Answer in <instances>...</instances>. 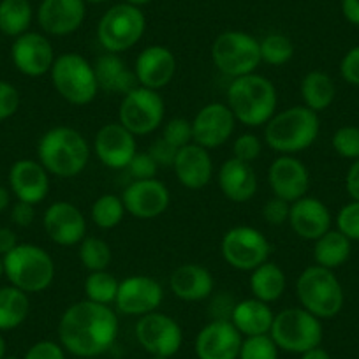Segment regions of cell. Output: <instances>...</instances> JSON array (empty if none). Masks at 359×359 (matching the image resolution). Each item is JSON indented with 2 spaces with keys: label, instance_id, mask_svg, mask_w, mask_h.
<instances>
[{
  "label": "cell",
  "instance_id": "4fadbf2b",
  "mask_svg": "<svg viewBox=\"0 0 359 359\" xmlns=\"http://www.w3.org/2000/svg\"><path fill=\"white\" fill-rule=\"evenodd\" d=\"M136 338L150 355L172 358L184 344V331L171 316L157 310L137 319Z\"/></svg>",
  "mask_w": 359,
  "mask_h": 359
},
{
  "label": "cell",
  "instance_id": "91938a15",
  "mask_svg": "<svg viewBox=\"0 0 359 359\" xmlns=\"http://www.w3.org/2000/svg\"><path fill=\"white\" fill-rule=\"evenodd\" d=\"M127 4H133V6H137V8H141V6H147L150 4L151 0H126Z\"/></svg>",
  "mask_w": 359,
  "mask_h": 359
},
{
  "label": "cell",
  "instance_id": "ee69618b",
  "mask_svg": "<svg viewBox=\"0 0 359 359\" xmlns=\"http://www.w3.org/2000/svg\"><path fill=\"white\" fill-rule=\"evenodd\" d=\"M261 151H262V141L252 133L241 134V136H238L233 143V157L241 162H248V164H252L254 161H257Z\"/></svg>",
  "mask_w": 359,
  "mask_h": 359
},
{
  "label": "cell",
  "instance_id": "1f68e13d",
  "mask_svg": "<svg viewBox=\"0 0 359 359\" xmlns=\"http://www.w3.org/2000/svg\"><path fill=\"white\" fill-rule=\"evenodd\" d=\"M299 95L303 106L316 113H323L330 108L337 97V85L333 78L324 71H310L299 83Z\"/></svg>",
  "mask_w": 359,
  "mask_h": 359
},
{
  "label": "cell",
  "instance_id": "8992f818",
  "mask_svg": "<svg viewBox=\"0 0 359 359\" xmlns=\"http://www.w3.org/2000/svg\"><path fill=\"white\" fill-rule=\"evenodd\" d=\"M296 296L302 309L317 319H333L345 303L344 287L333 269L312 264L299 273L296 280Z\"/></svg>",
  "mask_w": 359,
  "mask_h": 359
},
{
  "label": "cell",
  "instance_id": "cb8c5ba5",
  "mask_svg": "<svg viewBox=\"0 0 359 359\" xmlns=\"http://www.w3.org/2000/svg\"><path fill=\"white\" fill-rule=\"evenodd\" d=\"M134 72L140 86L151 90H162L172 81L176 74V57L169 48L162 44H151L144 48L136 58Z\"/></svg>",
  "mask_w": 359,
  "mask_h": 359
},
{
  "label": "cell",
  "instance_id": "bcb514c9",
  "mask_svg": "<svg viewBox=\"0 0 359 359\" xmlns=\"http://www.w3.org/2000/svg\"><path fill=\"white\" fill-rule=\"evenodd\" d=\"M127 171L133 176V180H150L157 178L158 165L155 164L148 151H137L127 165Z\"/></svg>",
  "mask_w": 359,
  "mask_h": 359
},
{
  "label": "cell",
  "instance_id": "7bdbcfd3",
  "mask_svg": "<svg viewBox=\"0 0 359 359\" xmlns=\"http://www.w3.org/2000/svg\"><path fill=\"white\" fill-rule=\"evenodd\" d=\"M337 229L351 241H359V201H351L337 215Z\"/></svg>",
  "mask_w": 359,
  "mask_h": 359
},
{
  "label": "cell",
  "instance_id": "f5cc1de1",
  "mask_svg": "<svg viewBox=\"0 0 359 359\" xmlns=\"http://www.w3.org/2000/svg\"><path fill=\"white\" fill-rule=\"evenodd\" d=\"M345 191L351 201H359V158L352 161L348 171L345 175Z\"/></svg>",
  "mask_w": 359,
  "mask_h": 359
},
{
  "label": "cell",
  "instance_id": "836d02e7",
  "mask_svg": "<svg viewBox=\"0 0 359 359\" xmlns=\"http://www.w3.org/2000/svg\"><path fill=\"white\" fill-rule=\"evenodd\" d=\"M30 312L29 294L15 285L0 287V331H11L22 326Z\"/></svg>",
  "mask_w": 359,
  "mask_h": 359
},
{
  "label": "cell",
  "instance_id": "5bb4252c",
  "mask_svg": "<svg viewBox=\"0 0 359 359\" xmlns=\"http://www.w3.org/2000/svg\"><path fill=\"white\" fill-rule=\"evenodd\" d=\"M164 299V289L148 275H133L120 282L115 306L123 316L143 317L157 312Z\"/></svg>",
  "mask_w": 359,
  "mask_h": 359
},
{
  "label": "cell",
  "instance_id": "f546056e",
  "mask_svg": "<svg viewBox=\"0 0 359 359\" xmlns=\"http://www.w3.org/2000/svg\"><path fill=\"white\" fill-rule=\"evenodd\" d=\"M273 319L275 313L273 310L269 309L268 303L252 296V298L241 299L234 305L229 320L245 338L269 334Z\"/></svg>",
  "mask_w": 359,
  "mask_h": 359
},
{
  "label": "cell",
  "instance_id": "d6986e66",
  "mask_svg": "<svg viewBox=\"0 0 359 359\" xmlns=\"http://www.w3.org/2000/svg\"><path fill=\"white\" fill-rule=\"evenodd\" d=\"M95 157L109 169H127L137 154L136 136L120 122H109L97 130L94 140Z\"/></svg>",
  "mask_w": 359,
  "mask_h": 359
},
{
  "label": "cell",
  "instance_id": "d4e9b609",
  "mask_svg": "<svg viewBox=\"0 0 359 359\" xmlns=\"http://www.w3.org/2000/svg\"><path fill=\"white\" fill-rule=\"evenodd\" d=\"M331 217L330 208L324 205L320 199L305 198L291 203V213H289V226L292 233L305 241L319 240L323 234H326L331 229Z\"/></svg>",
  "mask_w": 359,
  "mask_h": 359
},
{
  "label": "cell",
  "instance_id": "680465c9",
  "mask_svg": "<svg viewBox=\"0 0 359 359\" xmlns=\"http://www.w3.org/2000/svg\"><path fill=\"white\" fill-rule=\"evenodd\" d=\"M6 351H8V345H6L4 337H2V331H0V359L6 358Z\"/></svg>",
  "mask_w": 359,
  "mask_h": 359
},
{
  "label": "cell",
  "instance_id": "d6a6232c",
  "mask_svg": "<svg viewBox=\"0 0 359 359\" xmlns=\"http://www.w3.org/2000/svg\"><path fill=\"white\" fill-rule=\"evenodd\" d=\"M352 252V241L338 229H330L326 234L313 241V261L317 266L337 269L348 261Z\"/></svg>",
  "mask_w": 359,
  "mask_h": 359
},
{
  "label": "cell",
  "instance_id": "8fae6325",
  "mask_svg": "<svg viewBox=\"0 0 359 359\" xmlns=\"http://www.w3.org/2000/svg\"><path fill=\"white\" fill-rule=\"evenodd\" d=\"M165 102L157 90L137 86L122 97L118 122L134 136H148L164 123Z\"/></svg>",
  "mask_w": 359,
  "mask_h": 359
},
{
  "label": "cell",
  "instance_id": "30bf717a",
  "mask_svg": "<svg viewBox=\"0 0 359 359\" xmlns=\"http://www.w3.org/2000/svg\"><path fill=\"white\" fill-rule=\"evenodd\" d=\"M147 30V18L141 8L116 4L102 15L97 25V39L108 53H123L136 46Z\"/></svg>",
  "mask_w": 359,
  "mask_h": 359
},
{
  "label": "cell",
  "instance_id": "4dcf8cb0",
  "mask_svg": "<svg viewBox=\"0 0 359 359\" xmlns=\"http://www.w3.org/2000/svg\"><path fill=\"white\" fill-rule=\"evenodd\" d=\"M248 285H250V292L254 298L271 305L284 296L285 289H287V277L280 266L266 261L252 269Z\"/></svg>",
  "mask_w": 359,
  "mask_h": 359
},
{
  "label": "cell",
  "instance_id": "be15d7a7",
  "mask_svg": "<svg viewBox=\"0 0 359 359\" xmlns=\"http://www.w3.org/2000/svg\"><path fill=\"white\" fill-rule=\"evenodd\" d=\"M4 359H23V358H18V355H8V354H6Z\"/></svg>",
  "mask_w": 359,
  "mask_h": 359
},
{
  "label": "cell",
  "instance_id": "7a4b0ae2",
  "mask_svg": "<svg viewBox=\"0 0 359 359\" xmlns=\"http://www.w3.org/2000/svg\"><path fill=\"white\" fill-rule=\"evenodd\" d=\"M90 144L74 127L57 126L46 130L37 143V161L57 178L81 175L90 161Z\"/></svg>",
  "mask_w": 359,
  "mask_h": 359
},
{
  "label": "cell",
  "instance_id": "6125c7cd",
  "mask_svg": "<svg viewBox=\"0 0 359 359\" xmlns=\"http://www.w3.org/2000/svg\"><path fill=\"white\" fill-rule=\"evenodd\" d=\"M85 2H90V4H102V2H108V0H85Z\"/></svg>",
  "mask_w": 359,
  "mask_h": 359
},
{
  "label": "cell",
  "instance_id": "ffe728a7",
  "mask_svg": "<svg viewBox=\"0 0 359 359\" xmlns=\"http://www.w3.org/2000/svg\"><path fill=\"white\" fill-rule=\"evenodd\" d=\"M48 238L60 247H76L86 236V219L81 210L69 201H55L43 215Z\"/></svg>",
  "mask_w": 359,
  "mask_h": 359
},
{
  "label": "cell",
  "instance_id": "681fc988",
  "mask_svg": "<svg viewBox=\"0 0 359 359\" xmlns=\"http://www.w3.org/2000/svg\"><path fill=\"white\" fill-rule=\"evenodd\" d=\"M23 359H65V348L51 340H41L25 352Z\"/></svg>",
  "mask_w": 359,
  "mask_h": 359
},
{
  "label": "cell",
  "instance_id": "60d3db41",
  "mask_svg": "<svg viewBox=\"0 0 359 359\" xmlns=\"http://www.w3.org/2000/svg\"><path fill=\"white\" fill-rule=\"evenodd\" d=\"M333 150L347 161H358L359 158V127L344 126L334 130L331 137Z\"/></svg>",
  "mask_w": 359,
  "mask_h": 359
},
{
  "label": "cell",
  "instance_id": "277c9868",
  "mask_svg": "<svg viewBox=\"0 0 359 359\" xmlns=\"http://www.w3.org/2000/svg\"><path fill=\"white\" fill-rule=\"evenodd\" d=\"M319 113L306 106H291L275 113L264 126V143L278 155H296L317 141Z\"/></svg>",
  "mask_w": 359,
  "mask_h": 359
},
{
  "label": "cell",
  "instance_id": "816d5d0a",
  "mask_svg": "<svg viewBox=\"0 0 359 359\" xmlns=\"http://www.w3.org/2000/svg\"><path fill=\"white\" fill-rule=\"evenodd\" d=\"M11 220L18 227H30L36 220V206L30 203L16 201L11 206Z\"/></svg>",
  "mask_w": 359,
  "mask_h": 359
},
{
  "label": "cell",
  "instance_id": "f35d334b",
  "mask_svg": "<svg viewBox=\"0 0 359 359\" xmlns=\"http://www.w3.org/2000/svg\"><path fill=\"white\" fill-rule=\"evenodd\" d=\"M259 50H261V62L273 67L285 65L294 57V44L285 34L273 32L268 34L259 41Z\"/></svg>",
  "mask_w": 359,
  "mask_h": 359
},
{
  "label": "cell",
  "instance_id": "7402d4cb",
  "mask_svg": "<svg viewBox=\"0 0 359 359\" xmlns=\"http://www.w3.org/2000/svg\"><path fill=\"white\" fill-rule=\"evenodd\" d=\"M50 176L39 161L20 158L9 169V189L18 201L36 206L50 194Z\"/></svg>",
  "mask_w": 359,
  "mask_h": 359
},
{
  "label": "cell",
  "instance_id": "5b68a950",
  "mask_svg": "<svg viewBox=\"0 0 359 359\" xmlns=\"http://www.w3.org/2000/svg\"><path fill=\"white\" fill-rule=\"evenodd\" d=\"M9 284L27 294H37L51 287L55 280V261L50 252L34 243H18L2 257Z\"/></svg>",
  "mask_w": 359,
  "mask_h": 359
},
{
  "label": "cell",
  "instance_id": "2e32d148",
  "mask_svg": "<svg viewBox=\"0 0 359 359\" xmlns=\"http://www.w3.org/2000/svg\"><path fill=\"white\" fill-rule=\"evenodd\" d=\"M268 184L275 198L294 203L309 196V168L296 155H278L268 169Z\"/></svg>",
  "mask_w": 359,
  "mask_h": 359
},
{
  "label": "cell",
  "instance_id": "7c38bea8",
  "mask_svg": "<svg viewBox=\"0 0 359 359\" xmlns=\"http://www.w3.org/2000/svg\"><path fill=\"white\" fill-rule=\"evenodd\" d=\"M222 257L231 268L238 271H248L269 261L271 245L264 234L250 226L231 227L220 241Z\"/></svg>",
  "mask_w": 359,
  "mask_h": 359
},
{
  "label": "cell",
  "instance_id": "ab89813d",
  "mask_svg": "<svg viewBox=\"0 0 359 359\" xmlns=\"http://www.w3.org/2000/svg\"><path fill=\"white\" fill-rule=\"evenodd\" d=\"M277 344L269 334L245 337L238 359H278Z\"/></svg>",
  "mask_w": 359,
  "mask_h": 359
},
{
  "label": "cell",
  "instance_id": "9f6ffc18",
  "mask_svg": "<svg viewBox=\"0 0 359 359\" xmlns=\"http://www.w3.org/2000/svg\"><path fill=\"white\" fill-rule=\"evenodd\" d=\"M302 359H331V355L326 348H323L319 345V347H313L310 348V351L303 352Z\"/></svg>",
  "mask_w": 359,
  "mask_h": 359
},
{
  "label": "cell",
  "instance_id": "11a10c76",
  "mask_svg": "<svg viewBox=\"0 0 359 359\" xmlns=\"http://www.w3.org/2000/svg\"><path fill=\"white\" fill-rule=\"evenodd\" d=\"M341 15L351 25L359 27V0H341Z\"/></svg>",
  "mask_w": 359,
  "mask_h": 359
},
{
  "label": "cell",
  "instance_id": "74e56055",
  "mask_svg": "<svg viewBox=\"0 0 359 359\" xmlns=\"http://www.w3.org/2000/svg\"><path fill=\"white\" fill-rule=\"evenodd\" d=\"M78 257L88 271H102L111 264V247L102 238L85 236L78 245Z\"/></svg>",
  "mask_w": 359,
  "mask_h": 359
},
{
  "label": "cell",
  "instance_id": "94428289",
  "mask_svg": "<svg viewBox=\"0 0 359 359\" xmlns=\"http://www.w3.org/2000/svg\"><path fill=\"white\" fill-rule=\"evenodd\" d=\"M4 277V261H2V257H0V278Z\"/></svg>",
  "mask_w": 359,
  "mask_h": 359
},
{
  "label": "cell",
  "instance_id": "44dd1931",
  "mask_svg": "<svg viewBox=\"0 0 359 359\" xmlns=\"http://www.w3.org/2000/svg\"><path fill=\"white\" fill-rule=\"evenodd\" d=\"M243 334L231 320L213 319L196 338V354L199 359H238Z\"/></svg>",
  "mask_w": 359,
  "mask_h": 359
},
{
  "label": "cell",
  "instance_id": "c3c4849f",
  "mask_svg": "<svg viewBox=\"0 0 359 359\" xmlns=\"http://www.w3.org/2000/svg\"><path fill=\"white\" fill-rule=\"evenodd\" d=\"M148 154H150V157L154 158L155 164H157L158 168H172L176 154H178V148L172 147L171 143H168V141L161 136L150 144Z\"/></svg>",
  "mask_w": 359,
  "mask_h": 359
},
{
  "label": "cell",
  "instance_id": "9c48e42d",
  "mask_svg": "<svg viewBox=\"0 0 359 359\" xmlns=\"http://www.w3.org/2000/svg\"><path fill=\"white\" fill-rule=\"evenodd\" d=\"M212 60L222 74L233 79L252 74L262 64L259 39L241 30H226L213 41Z\"/></svg>",
  "mask_w": 359,
  "mask_h": 359
},
{
  "label": "cell",
  "instance_id": "9a60e30c",
  "mask_svg": "<svg viewBox=\"0 0 359 359\" xmlns=\"http://www.w3.org/2000/svg\"><path fill=\"white\" fill-rule=\"evenodd\" d=\"M236 118L226 102H210L192 120L194 143L206 150H215L233 137Z\"/></svg>",
  "mask_w": 359,
  "mask_h": 359
},
{
  "label": "cell",
  "instance_id": "6da1fadb",
  "mask_svg": "<svg viewBox=\"0 0 359 359\" xmlns=\"http://www.w3.org/2000/svg\"><path fill=\"white\" fill-rule=\"evenodd\" d=\"M118 337V317L108 305L83 302L67 306L58 323V338L65 352L78 358H95L113 347Z\"/></svg>",
  "mask_w": 359,
  "mask_h": 359
},
{
  "label": "cell",
  "instance_id": "52a82bcc",
  "mask_svg": "<svg viewBox=\"0 0 359 359\" xmlns=\"http://www.w3.org/2000/svg\"><path fill=\"white\" fill-rule=\"evenodd\" d=\"M50 78L57 94L72 106L90 104L99 94L94 65L79 53H64L55 58Z\"/></svg>",
  "mask_w": 359,
  "mask_h": 359
},
{
  "label": "cell",
  "instance_id": "f907efd6",
  "mask_svg": "<svg viewBox=\"0 0 359 359\" xmlns=\"http://www.w3.org/2000/svg\"><path fill=\"white\" fill-rule=\"evenodd\" d=\"M340 76L345 83L359 86V46L351 48L340 62Z\"/></svg>",
  "mask_w": 359,
  "mask_h": 359
},
{
  "label": "cell",
  "instance_id": "7dc6e473",
  "mask_svg": "<svg viewBox=\"0 0 359 359\" xmlns=\"http://www.w3.org/2000/svg\"><path fill=\"white\" fill-rule=\"evenodd\" d=\"M289 213H291V203L273 196L269 201H266L264 208H262V219L269 226H284L289 222Z\"/></svg>",
  "mask_w": 359,
  "mask_h": 359
},
{
  "label": "cell",
  "instance_id": "d590c367",
  "mask_svg": "<svg viewBox=\"0 0 359 359\" xmlns=\"http://www.w3.org/2000/svg\"><path fill=\"white\" fill-rule=\"evenodd\" d=\"M126 213L122 196L102 194L101 198L95 199L92 208H90V219L99 229L111 231L122 224Z\"/></svg>",
  "mask_w": 359,
  "mask_h": 359
},
{
  "label": "cell",
  "instance_id": "3957f363",
  "mask_svg": "<svg viewBox=\"0 0 359 359\" xmlns=\"http://www.w3.org/2000/svg\"><path fill=\"white\" fill-rule=\"evenodd\" d=\"M226 104L233 111L236 122L252 129L262 127L277 113V86L257 72L234 78L227 88Z\"/></svg>",
  "mask_w": 359,
  "mask_h": 359
},
{
  "label": "cell",
  "instance_id": "db71d44e",
  "mask_svg": "<svg viewBox=\"0 0 359 359\" xmlns=\"http://www.w3.org/2000/svg\"><path fill=\"white\" fill-rule=\"evenodd\" d=\"M16 245H18V236L15 231L9 227H0V257L9 254Z\"/></svg>",
  "mask_w": 359,
  "mask_h": 359
},
{
  "label": "cell",
  "instance_id": "ac0fdd59",
  "mask_svg": "<svg viewBox=\"0 0 359 359\" xmlns=\"http://www.w3.org/2000/svg\"><path fill=\"white\" fill-rule=\"evenodd\" d=\"M11 58L15 67L29 78L50 74L57 58L53 44L44 34L25 32L16 37L11 46Z\"/></svg>",
  "mask_w": 359,
  "mask_h": 359
},
{
  "label": "cell",
  "instance_id": "e0dca14e",
  "mask_svg": "<svg viewBox=\"0 0 359 359\" xmlns=\"http://www.w3.org/2000/svg\"><path fill=\"white\" fill-rule=\"evenodd\" d=\"M122 201L129 215L140 220H150L165 213L171 203V194L157 178L133 180L123 191Z\"/></svg>",
  "mask_w": 359,
  "mask_h": 359
},
{
  "label": "cell",
  "instance_id": "ba28073f",
  "mask_svg": "<svg viewBox=\"0 0 359 359\" xmlns=\"http://www.w3.org/2000/svg\"><path fill=\"white\" fill-rule=\"evenodd\" d=\"M269 337L280 351L299 354L319 347L323 341V320L317 319L302 306H292L275 313Z\"/></svg>",
  "mask_w": 359,
  "mask_h": 359
},
{
  "label": "cell",
  "instance_id": "f1b7e54d",
  "mask_svg": "<svg viewBox=\"0 0 359 359\" xmlns=\"http://www.w3.org/2000/svg\"><path fill=\"white\" fill-rule=\"evenodd\" d=\"M95 78H97L99 90L120 94L123 97L126 94L133 92L140 86L134 69L127 67L126 60L118 53H102L94 62Z\"/></svg>",
  "mask_w": 359,
  "mask_h": 359
},
{
  "label": "cell",
  "instance_id": "8d00e7d4",
  "mask_svg": "<svg viewBox=\"0 0 359 359\" xmlns=\"http://www.w3.org/2000/svg\"><path fill=\"white\" fill-rule=\"evenodd\" d=\"M120 282L108 269L102 271H90L85 280V299L99 303V305H115L118 294Z\"/></svg>",
  "mask_w": 359,
  "mask_h": 359
},
{
  "label": "cell",
  "instance_id": "e7e4bbea",
  "mask_svg": "<svg viewBox=\"0 0 359 359\" xmlns=\"http://www.w3.org/2000/svg\"><path fill=\"white\" fill-rule=\"evenodd\" d=\"M150 359H169V358H164V355H150Z\"/></svg>",
  "mask_w": 359,
  "mask_h": 359
},
{
  "label": "cell",
  "instance_id": "603a6c76",
  "mask_svg": "<svg viewBox=\"0 0 359 359\" xmlns=\"http://www.w3.org/2000/svg\"><path fill=\"white\" fill-rule=\"evenodd\" d=\"M86 16L85 0H43L37 11L41 29L53 37L74 34Z\"/></svg>",
  "mask_w": 359,
  "mask_h": 359
},
{
  "label": "cell",
  "instance_id": "e575fe53",
  "mask_svg": "<svg viewBox=\"0 0 359 359\" xmlns=\"http://www.w3.org/2000/svg\"><path fill=\"white\" fill-rule=\"evenodd\" d=\"M32 16V6L29 0H2L0 2V32L16 39L22 34L29 32Z\"/></svg>",
  "mask_w": 359,
  "mask_h": 359
},
{
  "label": "cell",
  "instance_id": "4316f807",
  "mask_svg": "<svg viewBox=\"0 0 359 359\" xmlns=\"http://www.w3.org/2000/svg\"><path fill=\"white\" fill-rule=\"evenodd\" d=\"M215 280L208 268L187 262L175 269L169 277V289L182 302H205L212 296Z\"/></svg>",
  "mask_w": 359,
  "mask_h": 359
},
{
  "label": "cell",
  "instance_id": "f6af8a7d",
  "mask_svg": "<svg viewBox=\"0 0 359 359\" xmlns=\"http://www.w3.org/2000/svg\"><path fill=\"white\" fill-rule=\"evenodd\" d=\"M20 92L15 85L0 79V122L11 118L20 109Z\"/></svg>",
  "mask_w": 359,
  "mask_h": 359
},
{
  "label": "cell",
  "instance_id": "b9f144b4",
  "mask_svg": "<svg viewBox=\"0 0 359 359\" xmlns=\"http://www.w3.org/2000/svg\"><path fill=\"white\" fill-rule=\"evenodd\" d=\"M162 137L168 143H171L175 148H184L187 144L194 143V134H192V120L182 118V116H175V118L168 120L162 129Z\"/></svg>",
  "mask_w": 359,
  "mask_h": 359
},
{
  "label": "cell",
  "instance_id": "6f0895ef",
  "mask_svg": "<svg viewBox=\"0 0 359 359\" xmlns=\"http://www.w3.org/2000/svg\"><path fill=\"white\" fill-rule=\"evenodd\" d=\"M11 189L0 185V213L6 212L11 206Z\"/></svg>",
  "mask_w": 359,
  "mask_h": 359
},
{
  "label": "cell",
  "instance_id": "484cf974",
  "mask_svg": "<svg viewBox=\"0 0 359 359\" xmlns=\"http://www.w3.org/2000/svg\"><path fill=\"white\" fill-rule=\"evenodd\" d=\"M176 180L189 191H201L212 182L213 161L210 150L191 143L180 148L172 164Z\"/></svg>",
  "mask_w": 359,
  "mask_h": 359
},
{
  "label": "cell",
  "instance_id": "83f0119b",
  "mask_svg": "<svg viewBox=\"0 0 359 359\" xmlns=\"http://www.w3.org/2000/svg\"><path fill=\"white\" fill-rule=\"evenodd\" d=\"M217 184L222 194L233 203H247L257 194V175L252 164L231 157L220 165Z\"/></svg>",
  "mask_w": 359,
  "mask_h": 359
}]
</instances>
